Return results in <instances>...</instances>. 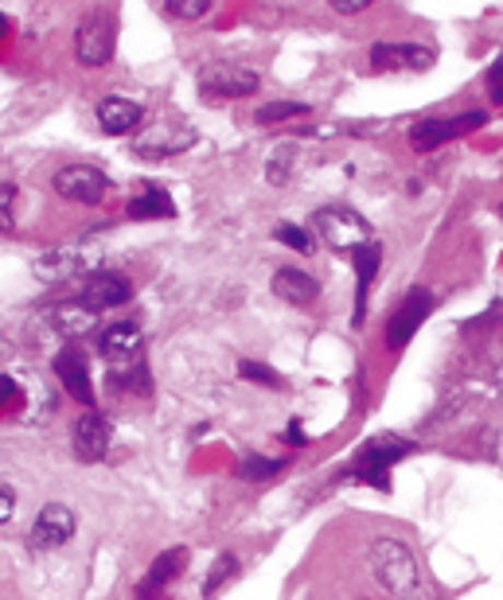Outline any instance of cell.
<instances>
[{
    "label": "cell",
    "mask_w": 503,
    "mask_h": 600,
    "mask_svg": "<svg viewBox=\"0 0 503 600\" xmlns=\"http://www.w3.org/2000/svg\"><path fill=\"white\" fill-rule=\"evenodd\" d=\"M141 117H144L141 102L126 98V94H106V98L98 102V126L114 137L133 133V129L141 126Z\"/></svg>",
    "instance_id": "2e32d148"
},
{
    "label": "cell",
    "mask_w": 503,
    "mask_h": 600,
    "mask_svg": "<svg viewBox=\"0 0 503 600\" xmlns=\"http://www.w3.org/2000/svg\"><path fill=\"white\" fill-rule=\"evenodd\" d=\"M94 320H98V313H94L86 301H71V305H59L55 308V328L59 332H67V336H79V332H91L94 328Z\"/></svg>",
    "instance_id": "7402d4cb"
},
{
    "label": "cell",
    "mask_w": 503,
    "mask_h": 600,
    "mask_svg": "<svg viewBox=\"0 0 503 600\" xmlns=\"http://www.w3.org/2000/svg\"><path fill=\"white\" fill-rule=\"evenodd\" d=\"M313 226L320 231V238L332 250H360V246L375 243L371 238V223L360 215V211H351V207L343 203H332V207H320L313 215Z\"/></svg>",
    "instance_id": "3957f363"
},
{
    "label": "cell",
    "mask_w": 503,
    "mask_h": 600,
    "mask_svg": "<svg viewBox=\"0 0 503 600\" xmlns=\"http://www.w3.org/2000/svg\"><path fill=\"white\" fill-rule=\"evenodd\" d=\"M308 114V102H270V106L258 109V121L270 126V121H285V117H301Z\"/></svg>",
    "instance_id": "484cf974"
},
{
    "label": "cell",
    "mask_w": 503,
    "mask_h": 600,
    "mask_svg": "<svg viewBox=\"0 0 503 600\" xmlns=\"http://www.w3.org/2000/svg\"><path fill=\"white\" fill-rule=\"evenodd\" d=\"M114 44H117V20L109 9H98L82 20L79 32H74V55H79L82 67H102L114 59Z\"/></svg>",
    "instance_id": "277c9868"
},
{
    "label": "cell",
    "mask_w": 503,
    "mask_h": 600,
    "mask_svg": "<svg viewBox=\"0 0 503 600\" xmlns=\"http://www.w3.org/2000/svg\"><path fill=\"white\" fill-rule=\"evenodd\" d=\"M410 452H413V445L406 437H398V433H383V437H371L367 445L360 448L355 464H351V475H355L360 484H367V487L390 492L387 472L398 464V460L410 457Z\"/></svg>",
    "instance_id": "7a4b0ae2"
},
{
    "label": "cell",
    "mask_w": 503,
    "mask_h": 600,
    "mask_svg": "<svg viewBox=\"0 0 503 600\" xmlns=\"http://www.w3.org/2000/svg\"><path fill=\"white\" fill-rule=\"evenodd\" d=\"M74 527H79V519H74V511L67 503H47L44 511L36 515V527H32V546L36 550L67 546L74 538Z\"/></svg>",
    "instance_id": "8fae6325"
},
{
    "label": "cell",
    "mask_w": 503,
    "mask_h": 600,
    "mask_svg": "<svg viewBox=\"0 0 503 600\" xmlns=\"http://www.w3.org/2000/svg\"><path fill=\"white\" fill-rule=\"evenodd\" d=\"M488 94H492V102H503V55L495 59L492 74H488Z\"/></svg>",
    "instance_id": "4dcf8cb0"
},
{
    "label": "cell",
    "mask_w": 503,
    "mask_h": 600,
    "mask_svg": "<svg viewBox=\"0 0 503 600\" xmlns=\"http://www.w3.org/2000/svg\"><path fill=\"white\" fill-rule=\"evenodd\" d=\"M234 577H238V557H234V554H219L215 565H211V574H207L203 592H207V597H215V592L223 589L226 581H234Z\"/></svg>",
    "instance_id": "cb8c5ba5"
},
{
    "label": "cell",
    "mask_w": 503,
    "mask_h": 600,
    "mask_svg": "<svg viewBox=\"0 0 503 600\" xmlns=\"http://www.w3.org/2000/svg\"><path fill=\"white\" fill-rule=\"evenodd\" d=\"M289 440H293V445H305V433H301V425H297V422L289 425Z\"/></svg>",
    "instance_id": "e575fe53"
},
{
    "label": "cell",
    "mask_w": 503,
    "mask_h": 600,
    "mask_svg": "<svg viewBox=\"0 0 503 600\" xmlns=\"http://www.w3.org/2000/svg\"><path fill=\"white\" fill-rule=\"evenodd\" d=\"M196 144V133L188 129H153V133L133 137V153L144 161H164V156H180Z\"/></svg>",
    "instance_id": "9a60e30c"
},
{
    "label": "cell",
    "mask_w": 503,
    "mask_h": 600,
    "mask_svg": "<svg viewBox=\"0 0 503 600\" xmlns=\"http://www.w3.org/2000/svg\"><path fill=\"white\" fill-rule=\"evenodd\" d=\"M484 121H488L484 109H468V114H457V117H425V121L410 126V133H406V137H410V144L418 149V153H430V149L453 141V137L480 129Z\"/></svg>",
    "instance_id": "ba28073f"
},
{
    "label": "cell",
    "mask_w": 503,
    "mask_h": 600,
    "mask_svg": "<svg viewBox=\"0 0 503 600\" xmlns=\"http://www.w3.org/2000/svg\"><path fill=\"white\" fill-rule=\"evenodd\" d=\"M351 266H355V328H363V316H367V293H371V281H375L378 266H383V246L367 243L360 250H351Z\"/></svg>",
    "instance_id": "e0dca14e"
},
{
    "label": "cell",
    "mask_w": 503,
    "mask_h": 600,
    "mask_svg": "<svg viewBox=\"0 0 503 600\" xmlns=\"http://www.w3.org/2000/svg\"><path fill=\"white\" fill-rule=\"evenodd\" d=\"M16 515V495L9 487H0V522H9Z\"/></svg>",
    "instance_id": "1f68e13d"
},
{
    "label": "cell",
    "mask_w": 503,
    "mask_h": 600,
    "mask_svg": "<svg viewBox=\"0 0 503 600\" xmlns=\"http://www.w3.org/2000/svg\"><path fill=\"white\" fill-rule=\"evenodd\" d=\"M82 301H86L94 313L121 308V305H129V301H133V285H129V278L114 273V269H102V273H94V278L86 281V289H82Z\"/></svg>",
    "instance_id": "5bb4252c"
},
{
    "label": "cell",
    "mask_w": 503,
    "mask_h": 600,
    "mask_svg": "<svg viewBox=\"0 0 503 600\" xmlns=\"http://www.w3.org/2000/svg\"><path fill=\"white\" fill-rule=\"evenodd\" d=\"M261 86L258 71L243 63H207L199 71V90H203V98L219 102V98H250L254 90Z\"/></svg>",
    "instance_id": "8992f818"
},
{
    "label": "cell",
    "mask_w": 503,
    "mask_h": 600,
    "mask_svg": "<svg viewBox=\"0 0 503 600\" xmlns=\"http://www.w3.org/2000/svg\"><path fill=\"white\" fill-rule=\"evenodd\" d=\"M126 215L133 219V223H149V219H172L176 215V203H172V196L164 188H141V196L129 199Z\"/></svg>",
    "instance_id": "ffe728a7"
},
{
    "label": "cell",
    "mask_w": 503,
    "mask_h": 600,
    "mask_svg": "<svg viewBox=\"0 0 503 600\" xmlns=\"http://www.w3.org/2000/svg\"><path fill=\"white\" fill-rule=\"evenodd\" d=\"M273 238L285 246H293V250H308V234L301 231L297 223H278L273 226Z\"/></svg>",
    "instance_id": "f546056e"
},
{
    "label": "cell",
    "mask_w": 503,
    "mask_h": 600,
    "mask_svg": "<svg viewBox=\"0 0 503 600\" xmlns=\"http://www.w3.org/2000/svg\"><path fill=\"white\" fill-rule=\"evenodd\" d=\"M273 293L289 305H313L316 296H320V285L308 278L305 269H278L273 273Z\"/></svg>",
    "instance_id": "d6986e66"
},
{
    "label": "cell",
    "mask_w": 503,
    "mask_h": 600,
    "mask_svg": "<svg viewBox=\"0 0 503 600\" xmlns=\"http://www.w3.org/2000/svg\"><path fill=\"white\" fill-rule=\"evenodd\" d=\"M161 9L168 12V16L199 20V16H207V9H211V0H164Z\"/></svg>",
    "instance_id": "83f0119b"
},
{
    "label": "cell",
    "mask_w": 503,
    "mask_h": 600,
    "mask_svg": "<svg viewBox=\"0 0 503 600\" xmlns=\"http://www.w3.org/2000/svg\"><path fill=\"white\" fill-rule=\"evenodd\" d=\"M12 207H16V188H12V184H0V234H9L12 226H16Z\"/></svg>",
    "instance_id": "f1b7e54d"
},
{
    "label": "cell",
    "mask_w": 503,
    "mask_h": 600,
    "mask_svg": "<svg viewBox=\"0 0 503 600\" xmlns=\"http://www.w3.org/2000/svg\"><path fill=\"white\" fill-rule=\"evenodd\" d=\"M55 375H59V383L67 386V395H71L74 402H82V405L94 402L91 363H86V351H79V348H63V351H59V355H55Z\"/></svg>",
    "instance_id": "4fadbf2b"
},
{
    "label": "cell",
    "mask_w": 503,
    "mask_h": 600,
    "mask_svg": "<svg viewBox=\"0 0 503 600\" xmlns=\"http://www.w3.org/2000/svg\"><path fill=\"white\" fill-rule=\"evenodd\" d=\"M433 47L425 44H375L371 47V67L375 71H430Z\"/></svg>",
    "instance_id": "7c38bea8"
},
{
    "label": "cell",
    "mask_w": 503,
    "mask_h": 600,
    "mask_svg": "<svg viewBox=\"0 0 503 600\" xmlns=\"http://www.w3.org/2000/svg\"><path fill=\"white\" fill-rule=\"evenodd\" d=\"M141 348H144V336L141 328H137L133 320H114L102 328L98 336V351L106 363H114V367H121V363H141Z\"/></svg>",
    "instance_id": "30bf717a"
},
{
    "label": "cell",
    "mask_w": 503,
    "mask_h": 600,
    "mask_svg": "<svg viewBox=\"0 0 503 600\" xmlns=\"http://www.w3.org/2000/svg\"><path fill=\"white\" fill-rule=\"evenodd\" d=\"M9 16H4V12H0V39H4V36H9Z\"/></svg>",
    "instance_id": "d590c367"
},
{
    "label": "cell",
    "mask_w": 503,
    "mask_h": 600,
    "mask_svg": "<svg viewBox=\"0 0 503 600\" xmlns=\"http://www.w3.org/2000/svg\"><path fill=\"white\" fill-rule=\"evenodd\" d=\"M188 562V550H164L161 557H156L153 565H149V574H144L141 589H137V597L141 600H153L156 589H164V585L172 581V577L180 574V565Z\"/></svg>",
    "instance_id": "44dd1931"
},
{
    "label": "cell",
    "mask_w": 503,
    "mask_h": 600,
    "mask_svg": "<svg viewBox=\"0 0 503 600\" xmlns=\"http://www.w3.org/2000/svg\"><path fill=\"white\" fill-rule=\"evenodd\" d=\"M293 164H297V144H278L266 164V179H270L273 188H285L289 179H293Z\"/></svg>",
    "instance_id": "603a6c76"
},
{
    "label": "cell",
    "mask_w": 503,
    "mask_h": 600,
    "mask_svg": "<svg viewBox=\"0 0 503 600\" xmlns=\"http://www.w3.org/2000/svg\"><path fill=\"white\" fill-rule=\"evenodd\" d=\"M332 9L343 12V16H351V12H363V9H371V4L367 0H332Z\"/></svg>",
    "instance_id": "d6a6232c"
},
{
    "label": "cell",
    "mask_w": 503,
    "mask_h": 600,
    "mask_svg": "<svg viewBox=\"0 0 503 600\" xmlns=\"http://www.w3.org/2000/svg\"><path fill=\"white\" fill-rule=\"evenodd\" d=\"M500 215H503V207H500Z\"/></svg>",
    "instance_id": "8d00e7d4"
},
{
    "label": "cell",
    "mask_w": 503,
    "mask_h": 600,
    "mask_svg": "<svg viewBox=\"0 0 503 600\" xmlns=\"http://www.w3.org/2000/svg\"><path fill=\"white\" fill-rule=\"evenodd\" d=\"M109 445H114V425H109L106 413L98 410H86L74 422V457L82 460V464H98V460H106Z\"/></svg>",
    "instance_id": "9c48e42d"
},
{
    "label": "cell",
    "mask_w": 503,
    "mask_h": 600,
    "mask_svg": "<svg viewBox=\"0 0 503 600\" xmlns=\"http://www.w3.org/2000/svg\"><path fill=\"white\" fill-rule=\"evenodd\" d=\"M367 565H371V577H375L390 597L418 600L425 592L418 557H413L410 546H402L398 538H375L367 550Z\"/></svg>",
    "instance_id": "6da1fadb"
},
{
    "label": "cell",
    "mask_w": 503,
    "mask_h": 600,
    "mask_svg": "<svg viewBox=\"0 0 503 600\" xmlns=\"http://www.w3.org/2000/svg\"><path fill=\"white\" fill-rule=\"evenodd\" d=\"M273 472H281V460L246 457L243 464H238V480H270Z\"/></svg>",
    "instance_id": "4316f807"
},
{
    "label": "cell",
    "mask_w": 503,
    "mask_h": 600,
    "mask_svg": "<svg viewBox=\"0 0 503 600\" xmlns=\"http://www.w3.org/2000/svg\"><path fill=\"white\" fill-rule=\"evenodd\" d=\"M433 305H437V301H433L430 289H410V293L402 296V305H398L395 313H390V320H387V348L402 351L413 336L422 332V323L430 320Z\"/></svg>",
    "instance_id": "52a82bcc"
},
{
    "label": "cell",
    "mask_w": 503,
    "mask_h": 600,
    "mask_svg": "<svg viewBox=\"0 0 503 600\" xmlns=\"http://www.w3.org/2000/svg\"><path fill=\"white\" fill-rule=\"evenodd\" d=\"M51 188L55 196L71 199V203H86V207H98L102 199L109 196V176L94 164H67L51 176Z\"/></svg>",
    "instance_id": "5b68a950"
},
{
    "label": "cell",
    "mask_w": 503,
    "mask_h": 600,
    "mask_svg": "<svg viewBox=\"0 0 503 600\" xmlns=\"http://www.w3.org/2000/svg\"><path fill=\"white\" fill-rule=\"evenodd\" d=\"M82 266H86V254H82V246H51V250H44L36 258V273L44 281H51V285H59V281H71L74 273H82Z\"/></svg>",
    "instance_id": "ac0fdd59"
},
{
    "label": "cell",
    "mask_w": 503,
    "mask_h": 600,
    "mask_svg": "<svg viewBox=\"0 0 503 600\" xmlns=\"http://www.w3.org/2000/svg\"><path fill=\"white\" fill-rule=\"evenodd\" d=\"M12 398H16V383L9 375H0V405L12 402Z\"/></svg>",
    "instance_id": "836d02e7"
},
{
    "label": "cell",
    "mask_w": 503,
    "mask_h": 600,
    "mask_svg": "<svg viewBox=\"0 0 503 600\" xmlns=\"http://www.w3.org/2000/svg\"><path fill=\"white\" fill-rule=\"evenodd\" d=\"M238 375L250 378V383L270 386V390H281V386H285V378H281L278 370L266 367V363H254V358H243V363H238Z\"/></svg>",
    "instance_id": "d4e9b609"
}]
</instances>
